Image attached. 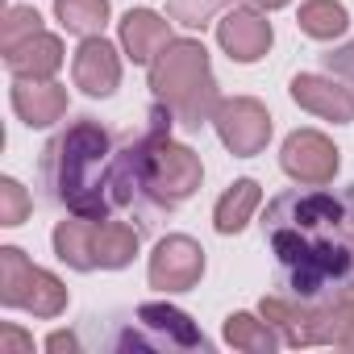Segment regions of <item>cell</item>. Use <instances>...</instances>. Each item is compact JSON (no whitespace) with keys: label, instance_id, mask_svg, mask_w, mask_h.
Wrapping results in <instances>:
<instances>
[{"label":"cell","instance_id":"obj_23","mask_svg":"<svg viewBox=\"0 0 354 354\" xmlns=\"http://www.w3.org/2000/svg\"><path fill=\"white\" fill-rule=\"evenodd\" d=\"M225 5V0H171V17L180 26H192V30H205L209 17Z\"/></svg>","mask_w":354,"mask_h":354},{"label":"cell","instance_id":"obj_12","mask_svg":"<svg viewBox=\"0 0 354 354\" xmlns=\"http://www.w3.org/2000/svg\"><path fill=\"white\" fill-rule=\"evenodd\" d=\"M292 100L321 117V121H333V125H350L354 121V92L337 80V75H313V71H300L292 75Z\"/></svg>","mask_w":354,"mask_h":354},{"label":"cell","instance_id":"obj_8","mask_svg":"<svg viewBox=\"0 0 354 354\" xmlns=\"http://www.w3.org/2000/svg\"><path fill=\"white\" fill-rule=\"evenodd\" d=\"M279 167L288 180L321 188L337 180V167H342V150L321 133V129H292L279 146Z\"/></svg>","mask_w":354,"mask_h":354},{"label":"cell","instance_id":"obj_26","mask_svg":"<svg viewBox=\"0 0 354 354\" xmlns=\"http://www.w3.org/2000/svg\"><path fill=\"white\" fill-rule=\"evenodd\" d=\"M46 350H55V354H59V350H84V337H80V333H63V329H59V333H50V337H46Z\"/></svg>","mask_w":354,"mask_h":354},{"label":"cell","instance_id":"obj_18","mask_svg":"<svg viewBox=\"0 0 354 354\" xmlns=\"http://www.w3.org/2000/svg\"><path fill=\"white\" fill-rule=\"evenodd\" d=\"M221 333H225V342L234 346V350H242V354H275L283 342H279V333L271 329V321L259 313H230L225 317V325H221Z\"/></svg>","mask_w":354,"mask_h":354},{"label":"cell","instance_id":"obj_19","mask_svg":"<svg viewBox=\"0 0 354 354\" xmlns=\"http://www.w3.org/2000/svg\"><path fill=\"white\" fill-rule=\"evenodd\" d=\"M296 26L313 42H333L350 30V13H346L342 0H304L300 13H296Z\"/></svg>","mask_w":354,"mask_h":354},{"label":"cell","instance_id":"obj_27","mask_svg":"<svg viewBox=\"0 0 354 354\" xmlns=\"http://www.w3.org/2000/svg\"><path fill=\"white\" fill-rule=\"evenodd\" d=\"M246 5H254V9H263V13H275V9L292 5V0H246Z\"/></svg>","mask_w":354,"mask_h":354},{"label":"cell","instance_id":"obj_6","mask_svg":"<svg viewBox=\"0 0 354 354\" xmlns=\"http://www.w3.org/2000/svg\"><path fill=\"white\" fill-rule=\"evenodd\" d=\"M67 288L55 271L30 263L21 246H0V304L34 313L42 321H55L67 313Z\"/></svg>","mask_w":354,"mask_h":354},{"label":"cell","instance_id":"obj_25","mask_svg":"<svg viewBox=\"0 0 354 354\" xmlns=\"http://www.w3.org/2000/svg\"><path fill=\"white\" fill-rule=\"evenodd\" d=\"M21 350H34V342L17 325H5L0 329V354H21Z\"/></svg>","mask_w":354,"mask_h":354},{"label":"cell","instance_id":"obj_13","mask_svg":"<svg viewBox=\"0 0 354 354\" xmlns=\"http://www.w3.org/2000/svg\"><path fill=\"white\" fill-rule=\"evenodd\" d=\"M9 100H13V113H17L30 129H50V125H59V121L67 117V104H71L67 88L55 84V80H13Z\"/></svg>","mask_w":354,"mask_h":354},{"label":"cell","instance_id":"obj_4","mask_svg":"<svg viewBox=\"0 0 354 354\" xmlns=\"http://www.w3.org/2000/svg\"><path fill=\"white\" fill-rule=\"evenodd\" d=\"M96 346L109 350H162V354H184V350H213V342L192 325V317L175 304L150 300L138 304L129 321H121L117 333L100 337Z\"/></svg>","mask_w":354,"mask_h":354},{"label":"cell","instance_id":"obj_22","mask_svg":"<svg viewBox=\"0 0 354 354\" xmlns=\"http://www.w3.org/2000/svg\"><path fill=\"white\" fill-rule=\"evenodd\" d=\"M30 209H34L30 192L13 180V175H5V180H0V225H5V230H17V225L30 217Z\"/></svg>","mask_w":354,"mask_h":354},{"label":"cell","instance_id":"obj_2","mask_svg":"<svg viewBox=\"0 0 354 354\" xmlns=\"http://www.w3.org/2000/svg\"><path fill=\"white\" fill-rule=\"evenodd\" d=\"M113 154L117 138L96 117L67 121L46 146H42V188L50 205H59L71 217H117L113 205Z\"/></svg>","mask_w":354,"mask_h":354},{"label":"cell","instance_id":"obj_17","mask_svg":"<svg viewBox=\"0 0 354 354\" xmlns=\"http://www.w3.org/2000/svg\"><path fill=\"white\" fill-rule=\"evenodd\" d=\"M259 205H263V188H259V180H234V184L221 192L217 209H213V230L225 234V238H230V234H242V230L254 221Z\"/></svg>","mask_w":354,"mask_h":354},{"label":"cell","instance_id":"obj_24","mask_svg":"<svg viewBox=\"0 0 354 354\" xmlns=\"http://www.w3.org/2000/svg\"><path fill=\"white\" fill-rule=\"evenodd\" d=\"M321 63H325L329 75H337V80L354 92V38H350L346 46H333L329 55H321Z\"/></svg>","mask_w":354,"mask_h":354},{"label":"cell","instance_id":"obj_9","mask_svg":"<svg viewBox=\"0 0 354 354\" xmlns=\"http://www.w3.org/2000/svg\"><path fill=\"white\" fill-rule=\"evenodd\" d=\"M205 275V246L188 234H167L154 254H150V267H146V279L154 292H167V296H180V292H192Z\"/></svg>","mask_w":354,"mask_h":354},{"label":"cell","instance_id":"obj_14","mask_svg":"<svg viewBox=\"0 0 354 354\" xmlns=\"http://www.w3.org/2000/svg\"><path fill=\"white\" fill-rule=\"evenodd\" d=\"M117 42H121V55L138 67H150L154 55L171 42V21L154 9H129L121 21H117Z\"/></svg>","mask_w":354,"mask_h":354},{"label":"cell","instance_id":"obj_7","mask_svg":"<svg viewBox=\"0 0 354 354\" xmlns=\"http://www.w3.org/2000/svg\"><path fill=\"white\" fill-rule=\"evenodd\" d=\"M213 129L221 138V146L234 154V158H254L267 150L271 142V113L263 100L254 96H225L213 113Z\"/></svg>","mask_w":354,"mask_h":354},{"label":"cell","instance_id":"obj_3","mask_svg":"<svg viewBox=\"0 0 354 354\" xmlns=\"http://www.w3.org/2000/svg\"><path fill=\"white\" fill-rule=\"evenodd\" d=\"M150 96L184 129H201L205 121H213V113L221 104V92H217V75H213L209 50H205L201 38H171L154 55Z\"/></svg>","mask_w":354,"mask_h":354},{"label":"cell","instance_id":"obj_20","mask_svg":"<svg viewBox=\"0 0 354 354\" xmlns=\"http://www.w3.org/2000/svg\"><path fill=\"white\" fill-rule=\"evenodd\" d=\"M109 13H113L109 0H55L59 26H63L67 34H75V38H96V34H104Z\"/></svg>","mask_w":354,"mask_h":354},{"label":"cell","instance_id":"obj_11","mask_svg":"<svg viewBox=\"0 0 354 354\" xmlns=\"http://www.w3.org/2000/svg\"><path fill=\"white\" fill-rule=\"evenodd\" d=\"M71 80L84 96L92 100H104L121 88V50L96 34V38H80V50L71 59Z\"/></svg>","mask_w":354,"mask_h":354},{"label":"cell","instance_id":"obj_16","mask_svg":"<svg viewBox=\"0 0 354 354\" xmlns=\"http://www.w3.org/2000/svg\"><path fill=\"white\" fill-rule=\"evenodd\" d=\"M142 246V230H133L129 221L117 217H100L92 221V254H96V271H121L133 263Z\"/></svg>","mask_w":354,"mask_h":354},{"label":"cell","instance_id":"obj_28","mask_svg":"<svg viewBox=\"0 0 354 354\" xmlns=\"http://www.w3.org/2000/svg\"><path fill=\"white\" fill-rule=\"evenodd\" d=\"M337 350H354V325L346 329V337H342V346H337Z\"/></svg>","mask_w":354,"mask_h":354},{"label":"cell","instance_id":"obj_21","mask_svg":"<svg viewBox=\"0 0 354 354\" xmlns=\"http://www.w3.org/2000/svg\"><path fill=\"white\" fill-rule=\"evenodd\" d=\"M38 30H42V13L34 5H9L5 21H0V50H13L17 42L34 38Z\"/></svg>","mask_w":354,"mask_h":354},{"label":"cell","instance_id":"obj_1","mask_svg":"<svg viewBox=\"0 0 354 354\" xmlns=\"http://www.w3.org/2000/svg\"><path fill=\"white\" fill-rule=\"evenodd\" d=\"M259 225L283 296L313 308L354 296V184H296L267 201Z\"/></svg>","mask_w":354,"mask_h":354},{"label":"cell","instance_id":"obj_5","mask_svg":"<svg viewBox=\"0 0 354 354\" xmlns=\"http://www.w3.org/2000/svg\"><path fill=\"white\" fill-rule=\"evenodd\" d=\"M201 180H205L201 154L184 142H175L171 125H162L146 150V201H150V209L154 213L180 209L184 201H192L201 192Z\"/></svg>","mask_w":354,"mask_h":354},{"label":"cell","instance_id":"obj_10","mask_svg":"<svg viewBox=\"0 0 354 354\" xmlns=\"http://www.w3.org/2000/svg\"><path fill=\"white\" fill-rule=\"evenodd\" d=\"M271 42H275V30H271V21H267V13L263 9H254V5H234V9H225L221 13V21H217V46L234 59V63H259L267 50H271Z\"/></svg>","mask_w":354,"mask_h":354},{"label":"cell","instance_id":"obj_15","mask_svg":"<svg viewBox=\"0 0 354 354\" xmlns=\"http://www.w3.org/2000/svg\"><path fill=\"white\" fill-rule=\"evenodd\" d=\"M0 55H5V67H9L13 80H55L63 59H67L63 38L46 34V30H38L34 38L17 42L13 50H0Z\"/></svg>","mask_w":354,"mask_h":354}]
</instances>
